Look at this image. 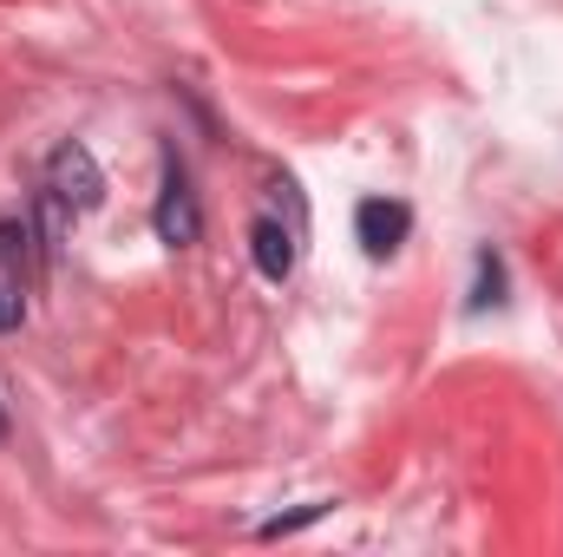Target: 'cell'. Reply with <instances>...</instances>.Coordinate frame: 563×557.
<instances>
[{"label": "cell", "mask_w": 563, "mask_h": 557, "mask_svg": "<svg viewBox=\"0 0 563 557\" xmlns=\"http://www.w3.org/2000/svg\"><path fill=\"white\" fill-rule=\"evenodd\" d=\"M46 197L66 217H86V210L106 204V171H99V157H92L86 139H59L46 151Z\"/></svg>", "instance_id": "cell-1"}, {"label": "cell", "mask_w": 563, "mask_h": 557, "mask_svg": "<svg viewBox=\"0 0 563 557\" xmlns=\"http://www.w3.org/2000/svg\"><path fill=\"white\" fill-rule=\"evenodd\" d=\"M151 230L164 250H190L203 237V210H197V190H190V164L177 151H164V177H157V204H151Z\"/></svg>", "instance_id": "cell-2"}, {"label": "cell", "mask_w": 563, "mask_h": 557, "mask_svg": "<svg viewBox=\"0 0 563 557\" xmlns=\"http://www.w3.org/2000/svg\"><path fill=\"white\" fill-rule=\"evenodd\" d=\"M407 237H413V210H407L400 197H361V204H354V243H361L374 263H387Z\"/></svg>", "instance_id": "cell-3"}, {"label": "cell", "mask_w": 563, "mask_h": 557, "mask_svg": "<svg viewBox=\"0 0 563 557\" xmlns=\"http://www.w3.org/2000/svg\"><path fill=\"white\" fill-rule=\"evenodd\" d=\"M250 256H256V276L263 282H288L295 263H301V223H295V217L282 223L276 210H263V217L250 223Z\"/></svg>", "instance_id": "cell-4"}, {"label": "cell", "mask_w": 563, "mask_h": 557, "mask_svg": "<svg viewBox=\"0 0 563 557\" xmlns=\"http://www.w3.org/2000/svg\"><path fill=\"white\" fill-rule=\"evenodd\" d=\"M33 263H40L33 256V230L20 217H0V270L20 282V276H33Z\"/></svg>", "instance_id": "cell-5"}, {"label": "cell", "mask_w": 563, "mask_h": 557, "mask_svg": "<svg viewBox=\"0 0 563 557\" xmlns=\"http://www.w3.org/2000/svg\"><path fill=\"white\" fill-rule=\"evenodd\" d=\"M498 302H505V256L498 250H478V282H472V302L465 308L478 315V308H498Z\"/></svg>", "instance_id": "cell-6"}, {"label": "cell", "mask_w": 563, "mask_h": 557, "mask_svg": "<svg viewBox=\"0 0 563 557\" xmlns=\"http://www.w3.org/2000/svg\"><path fill=\"white\" fill-rule=\"evenodd\" d=\"M328 505H334V499H314V505H301V512H288V518H263V525H256V538H288V532H301V525L328 518Z\"/></svg>", "instance_id": "cell-7"}, {"label": "cell", "mask_w": 563, "mask_h": 557, "mask_svg": "<svg viewBox=\"0 0 563 557\" xmlns=\"http://www.w3.org/2000/svg\"><path fill=\"white\" fill-rule=\"evenodd\" d=\"M20 321H26V295L13 282H0V335H13Z\"/></svg>", "instance_id": "cell-8"}, {"label": "cell", "mask_w": 563, "mask_h": 557, "mask_svg": "<svg viewBox=\"0 0 563 557\" xmlns=\"http://www.w3.org/2000/svg\"><path fill=\"white\" fill-rule=\"evenodd\" d=\"M0 439H7V401H0Z\"/></svg>", "instance_id": "cell-9"}]
</instances>
